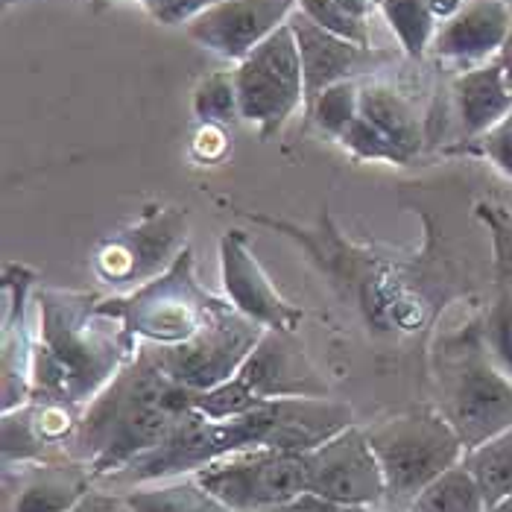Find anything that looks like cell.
Wrapping results in <instances>:
<instances>
[{
    "label": "cell",
    "instance_id": "cell-14",
    "mask_svg": "<svg viewBox=\"0 0 512 512\" xmlns=\"http://www.w3.org/2000/svg\"><path fill=\"white\" fill-rule=\"evenodd\" d=\"M296 9L299 0H220L197 12L185 24V33L199 47L240 62L287 24Z\"/></svg>",
    "mask_w": 512,
    "mask_h": 512
},
{
    "label": "cell",
    "instance_id": "cell-30",
    "mask_svg": "<svg viewBox=\"0 0 512 512\" xmlns=\"http://www.w3.org/2000/svg\"><path fill=\"white\" fill-rule=\"evenodd\" d=\"M337 144L340 147H346L349 153L360 161H387V164H407V158L404 153L395 147L393 141L384 135V132H378L369 120L355 118L349 126H346V132L337 138Z\"/></svg>",
    "mask_w": 512,
    "mask_h": 512
},
{
    "label": "cell",
    "instance_id": "cell-17",
    "mask_svg": "<svg viewBox=\"0 0 512 512\" xmlns=\"http://www.w3.org/2000/svg\"><path fill=\"white\" fill-rule=\"evenodd\" d=\"M36 273L24 264L3 267V413L30 404L36 334L27 325V299Z\"/></svg>",
    "mask_w": 512,
    "mask_h": 512
},
{
    "label": "cell",
    "instance_id": "cell-9",
    "mask_svg": "<svg viewBox=\"0 0 512 512\" xmlns=\"http://www.w3.org/2000/svg\"><path fill=\"white\" fill-rule=\"evenodd\" d=\"M240 120L252 123L264 141L276 138L284 123L305 106V74L290 24H281L235 68Z\"/></svg>",
    "mask_w": 512,
    "mask_h": 512
},
{
    "label": "cell",
    "instance_id": "cell-8",
    "mask_svg": "<svg viewBox=\"0 0 512 512\" xmlns=\"http://www.w3.org/2000/svg\"><path fill=\"white\" fill-rule=\"evenodd\" d=\"M264 325L240 314L229 299H220L194 337L176 346H153L161 369L182 387L205 393L235 378V372L255 352L264 337Z\"/></svg>",
    "mask_w": 512,
    "mask_h": 512
},
{
    "label": "cell",
    "instance_id": "cell-12",
    "mask_svg": "<svg viewBox=\"0 0 512 512\" xmlns=\"http://www.w3.org/2000/svg\"><path fill=\"white\" fill-rule=\"evenodd\" d=\"M308 492L343 507H378L387 495L384 469L369 445L366 428L352 425L343 434L305 454Z\"/></svg>",
    "mask_w": 512,
    "mask_h": 512
},
{
    "label": "cell",
    "instance_id": "cell-11",
    "mask_svg": "<svg viewBox=\"0 0 512 512\" xmlns=\"http://www.w3.org/2000/svg\"><path fill=\"white\" fill-rule=\"evenodd\" d=\"M185 232V211L150 205L132 226L109 235L94 249V273L112 287H141L179 258L185 249Z\"/></svg>",
    "mask_w": 512,
    "mask_h": 512
},
{
    "label": "cell",
    "instance_id": "cell-22",
    "mask_svg": "<svg viewBox=\"0 0 512 512\" xmlns=\"http://www.w3.org/2000/svg\"><path fill=\"white\" fill-rule=\"evenodd\" d=\"M129 512H235L199 483L197 474L147 483L123 495Z\"/></svg>",
    "mask_w": 512,
    "mask_h": 512
},
{
    "label": "cell",
    "instance_id": "cell-15",
    "mask_svg": "<svg viewBox=\"0 0 512 512\" xmlns=\"http://www.w3.org/2000/svg\"><path fill=\"white\" fill-rule=\"evenodd\" d=\"M287 24L296 36L299 56H302V74H305V106H302V112H305V118L325 88L346 82V79L369 77L384 62H390V53L343 39V36L314 24L299 9L290 15Z\"/></svg>",
    "mask_w": 512,
    "mask_h": 512
},
{
    "label": "cell",
    "instance_id": "cell-28",
    "mask_svg": "<svg viewBox=\"0 0 512 512\" xmlns=\"http://www.w3.org/2000/svg\"><path fill=\"white\" fill-rule=\"evenodd\" d=\"M194 115L199 123L232 126L240 120L235 71H214L202 79L194 91Z\"/></svg>",
    "mask_w": 512,
    "mask_h": 512
},
{
    "label": "cell",
    "instance_id": "cell-19",
    "mask_svg": "<svg viewBox=\"0 0 512 512\" xmlns=\"http://www.w3.org/2000/svg\"><path fill=\"white\" fill-rule=\"evenodd\" d=\"M512 33V6L504 0H472L439 24L434 53L451 62H492Z\"/></svg>",
    "mask_w": 512,
    "mask_h": 512
},
{
    "label": "cell",
    "instance_id": "cell-18",
    "mask_svg": "<svg viewBox=\"0 0 512 512\" xmlns=\"http://www.w3.org/2000/svg\"><path fill=\"white\" fill-rule=\"evenodd\" d=\"M94 474L71 457L3 469V512H71L91 492Z\"/></svg>",
    "mask_w": 512,
    "mask_h": 512
},
{
    "label": "cell",
    "instance_id": "cell-20",
    "mask_svg": "<svg viewBox=\"0 0 512 512\" xmlns=\"http://www.w3.org/2000/svg\"><path fill=\"white\" fill-rule=\"evenodd\" d=\"M451 94L466 141H477L512 112V91L501 59L460 74L451 82Z\"/></svg>",
    "mask_w": 512,
    "mask_h": 512
},
{
    "label": "cell",
    "instance_id": "cell-6",
    "mask_svg": "<svg viewBox=\"0 0 512 512\" xmlns=\"http://www.w3.org/2000/svg\"><path fill=\"white\" fill-rule=\"evenodd\" d=\"M217 302L220 299L197 281L194 252L191 246H185L161 276L150 278L126 296L100 299L97 311L120 319L135 340L153 346H176L197 334Z\"/></svg>",
    "mask_w": 512,
    "mask_h": 512
},
{
    "label": "cell",
    "instance_id": "cell-1",
    "mask_svg": "<svg viewBox=\"0 0 512 512\" xmlns=\"http://www.w3.org/2000/svg\"><path fill=\"white\" fill-rule=\"evenodd\" d=\"M191 407L194 390L176 384L161 369L153 346L141 343L138 355L82 410L77 434L65 451L94 474V480H109L153 451Z\"/></svg>",
    "mask_w": 512,
    "mask_h": 512
},
{
    "label": "cell",
    "instance_id": "cell-38",
    "mask_svg": "<svg viewBox=\"0 0 512 512\" xmlns=\"http://www.w3.org/2000/svg\"><path fill=\"white\" fill-rule=\"evenodd\" d=\"M428 3H431V12H434V18L436 21H442V24H445L448 18H454V15H457L463 6H466L463 0H428Z\"/></svg>",
    "mask_w": 512,
    "mask_h": 512
},
{
    "label": "cell",
    "instance_id": "cell-42",
    "mask_svg": "<svg viewBox=\"0 0 512 512\" xmlns=\"http://www.w3.org/2000/svg\"><path fill=\"white\" fill-rule=\"evenodd\" d=\"M9 3H18V0H3V6H9Z\"/></svg>",
    "mask_w": 512,
    "mask_h": 512
},
{
    "label": "cell",
    "instance_id": "cell-40",
    "mask_svg": "<svg viewBox=\"0 0 512 512\" xmlns=\"http://www.w3.org/2000/svg\"><path fill=\"white\" fill-rule=\"evenodd\" d=\"M191 3V9H194V15L202 12V9H208V6H214V3H220V0H188Z\"/></svg>",
    "mask_w": 512,
    "mask_h": 512
},
{
    "label": "cell",
    "instance_id": "cell-21",
    "mask_svg": "<svg viewBox=\"0 0 512 512\" xmlns=\"http://www.w3.org/2000/svg\"><path fill=\"white\" fill-rule=\"evenodd\" d=\"M360 115L378 132H384L407 161H413L422 153L425 123L419 118V109L390 82H384V79L360 82Z\"/></svg>",
    "mask_w": 512,
    "mask_h": 512
},
{
    "label": "cell",
    "instance_id": "cell-31",
    "mask_svg": "<svg viewBox=\"0 0 512 512\" xmlns=\"http://www.w3.org/2000/svg\"><path fill=\"white\" fill-rule=\"evenodd\" d=\"M299 12L308 15V18H311L314 24H319V27H325V30L343 36V39L357 41V44H363V47H372V44H369V24L352 18V15L343 9L340 0H299Z\"/></svg>",
    "mask_w": 512,
    "mask_h": 512
},
{
    "label": "cell",
    "instance_id": "cell-5",
    "mask_svg": "<svg viewBox=\"0 0 512 512\" xmlns=\"http://www.w3.org/2000/svg\"><path fill=\"white\" fill-rule=\"evenodd\" d=\"M328 395V384L308 357L296 331L267 328L255 352L214 390L194 393V407L211 419H235L276 398Z\"/></svg>",
    "mask_w": 512,
    "mask_h": 512
},
{
    "label": "cell",
    "instance_id": "cell-41",
    "mask_svg": "<svg viewBox=\"0 0 512 512\" xmlns=\"http://www.w3.org/2000/svg\"><path fill=\"white\" fill-rule=\"evenodd\" d=\"M489 512H512V492L504 498V501H501V504H498V507H492Z\"/></svg>",
    "mask_w": 512,
    "mask_h": 512
},
{
    "label": "cell",
    "instance_id": "cell-3",
    "mask_svg": "<svg viewBox=\"0 0 512 512\" xmlns=\"http://www.w3.org/2000/svg\"><path fill=\"white\" fill-rule=\"evenodd\" d=\"M434 381L436 410L466 451L512 428V378L483 340V319L436 340Z\"/></svg>",
    "mask_w": 512,
    "mask_h": 512
},
{
    "label": "cell",
    "instance_id": "cell-4",
    "mask_svg": "<svg viewBox=\"0 0 512 512\" xmlns=\"http://www.w3.org/2000/svg\"><path fill=\"white\" fill-rule=\"evenodd\" d=\"M366 436L384 469V507L390 512L410 510L425 486L466 457L463 439L436 410V404L387 416L366 428Z\"/></svg>",
    "mask_w": 512,
    "mask_h": 512
},
{
    "label": "cell",
    "instance_id": "cell-33",
    "mask_svg": "<svg viewBox=\"0 0 512 512\" xmlns=\"http://www.w3.org/2000/svg\"><path fill=\"white\" fill-rule=\"evenodd\" d=\"M208 150H214V156L217 161L229 153V135H226V126H220V123H202L197 132V138H194V156L199 161H211V153Z\"/></svg>",
    "mask_w": 512,
    "mask_h": 512
},
{
    "label": "cell",
    "instance_id": "cell-23",
    "mask_svg": "<svg viewBox=\"0 0 512 512\" xmlns=\"http://www.w3.org/2000/svg\"><path fill=\"white\" fill-rule=\"evenodd\" d=\"M407 512H489V504L472 469L457 463L425 486Z\"/></svg>",
    "mask_w": 512,
    "mask_h": 512
},
{
    "label": "cell",
    "instance_id": "cell-32",
    "mask_svg": "<svg viewBox=\"0 0 512 512\" xmlns=\"http://www.w3.org/2000/svg\"><path fill=\"white\" fill-rule=\"evenodd\" d=\"M474 150L512 179V112L498 126H492L486 135H480L474 141Z\"/></svg>",
    "mask_w": 512,
    "mask_h": 512
},
{
    "label": "cell",
    "instance_id": "cell-34",
    "mask_svg": "<svg viewBox=\"0 0 512 512\" xmlns=\"http://www.w3.org/2000/svg\"><path fill=\"white\" fill-rule=\"evenodd\" d=\"M150 15L164 27H176V24H188L194 18V9L188 0H141Z\"/></svg>",
    "mask_w": 512,
    "mask_h": 512
},
{
    "label": "cell",
    "instance_id": "cell-29",
    "mask_svg": "<svg viewBox=\"0 0 512 512\" xmlns=\"http://www.w3.org/2000/svg\"><path fill=\"white\" fill-rule=\"evenodd\" d=\"M483 340L512 378V278H495V293L483 316Z\"/></svg>",
    "mask_w": 512,
    "mask_h": 512
},
{
    "label": "cell",
    "instance_id": "cell-26",
    "mask_svg": "<svg viewBox=\"0 0 512 512\" xmlns=\"http://www.w3.org/2000/svg\"><path fill=\"white\" fill-rule=\"evenodd\" d=\"M381 12L410 59H422L434 44L436 18L428 0H381Z\"/></svg>",
    "mask_w": 512,
    "mask_h": 512
},
{
    "label": "cell",
    "instance_id": "cell-10",
    "mask_svg": "<svg viewBox=\"0 0 512 512\" xmlns=\"http://www.w3.org/2000/svg\"><path fill=\"white\" fill-rule=\"evenodd\" d=\"M199 483L235 512H267L308 492L305 454L249 448L197 474Z\"/></svg>",
    "mask_w": 512,
    "mask_h": 512
},
{
    "label": "cell",
    "instance_id": "cell-16",
    "mask_svg": "<svg viewBox=\"0 0 512 512\" xmlns=\"http://www.w3.org/2000/svg\"><path fill=\"white\" fill-rule=\"evenodd\" d=\"M220 276L226 299L240 314L255 319L264 328L299 331V322L305 316L302 308L281 296V290L258 264L246 235L237 229L220 237Z\"/></svg>",
    "mask_w": 512,
    "mask_h": 512
},
{
    "label": "cell",
    "instance_id": "cell-25",
    "mask_svg": "<svg viewBox=\"0 0 512 512\" xmlns=\"http://www.w3.org/2000/svg\"><path fill=\"white\" fill-rule=\"evenodd\" d=\"M0 428H3V469L68 457V454H62V451H56V448H50L44 442L30 404L3 413V425Z\"/></svg>",
    "mask_w": 512,
    "mask_h": 512
},
{
    "label": "cell",
    "instance_id": "cell-37",
    "mask_svg": "<svg viewBox=\"0 0 512 512\" xmlns=\"http://www.w3.org/2000/svg\"><path fill=\"white\" fill-rule=\"evenodd\" d=\"M343 3V9L352 15V18H357V21H369V15H372V9H378L381 6V0H340Z\"/></svg>",
    "mask_w": 512,
    "mask_h": 512
},
{
    "label": "cell",
    "instance_id": "cell-35",
    "mask_svg": "<svg viewBox=\"0 0 512 512\" xmlns=\"http://www.w3.org/2000/svg\"><path fill=\"white\" fill-rule=\"evenodd\" d=\"M267 512H369V510H360V507H343V504H334V501L319 498V495H314V492H302V495H296L293 501H287V504L273 507V510H267Z\"/></svg>",
    "mask_w": 512,
    "mask_h": 512
},
{
    "label": "cell",
    "instance_id": "cell-2",
    "mask_svg": "<svg viewBox=\"0 0 512 512\" xmlns=\"http://www.w3.org/2000/svg\"><path fill=\"white\" fill-rule=\"evenodd\" d=\"M36 302L33 398H59L85 410L138 355L141 343L120 319L97 311L94 293L44 287Z\"/></svg>",
    "mask_w": 512,
    "mask_h": 512
},
{
    "label": "cell",
    "instance_id": "cell-13",
    "mask_svg": "<svg viewBox=\"0 0 512 512\" xmlns=\"http://www.w3.org/2000/svg\"><path fill=\"white\" fill-rule=\"evenodd\" d=\"M243 416L252 428L255 448H273L287 454H308L355 425L352 404L331 395L276 398Z\"/></svg>",
    "mask_w": 512,
    "mask_h": 512
},
{
    "label": "cell",
    "instance_id": "cell-24",
    "mask_svg": "<svg viewBox=\"0 0 512 512\" xmlns=\"http://www.w3.org/2000/svg\"><path fill=\"white\" fill-rule=\"evenodd\" d=\"M463 463L477 477L489 510L498 507L512 492V428L477 445L474 451H466Z\"/></svg>",
    "mask_w": 512,
    "mask_h": 512
},
{
    "label": "cell",
    "instance_id": "cell-7",
    "mask_svg": "<svg viewBox=\"0 0 512 512\" xmlns=\"http://www.w3.org/2000/svg\"><path fill=\"white\" fill-rule=\"evenodd\" d=\"M255 448L252 428L246 416L235 419H211L199 413L197 407L185 410L167 436L158 442L153 451L141 454L135 463H129L123 472L112 474L106 483L109 486H147V483H161L173 477H188L208 469L211 463Z\"/></svg>",
    "mask_w": 512,
    "mask_h": 512
},
{
    "label": "cell",
    "instance_id": "cell-27",
    "mask_svg": "<svg viewBox=\"0 0 512 512\" xmlns=\"http://www.w3.org/2000/svg\"><path fill=\"white\" fill-rule=\"evenodd\" d=\"M360 82L363 79H346L337 82L331 88H325L316 97L314 109L308 112V120H316V126L328 135V138H340L346 132V126L355 118H360Z\"/></svg>",
    "mask_w": 512,
    "mask_h": 512
},
{
    "label": "cell",
    "instance_id": "cell-39",
    "mask_svg": "<svg viewBox=\"0 0 512 512\" xmlns=\"http://www.w3.org/2000/svg\"><path fill=\"white\" fill-rule=\"evenodd\" d=\"M501 65H504V74H507V82H510V91H512V33L510 39H507V44H504V50H501Z\"/></svg>",
    "mask_w": 512,
    "mask_h": 512
},
{
    "label": "cell",
    "instance_id": "cell-36",
    "mask_svg": "<svg viewBox=\"0 0 512 512\" xmlns=\"http://www.w3.org/2000/svg\"><path fill=\"white\" fill-rule=\"evenodd\" d=\"M123 507H126V504H123V498H118V495L91 489L71 512H120Z\"/></svg>",
    "mask_w": 512,
    "mask_h": 512
}]
</instances>
